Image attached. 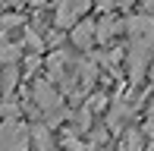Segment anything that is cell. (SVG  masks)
Returning <instances> with one entry per match:
<instances>
[{
    "label": "cell",
    "instance_id": "6",
    "mask_svg": "<svg viewBox=\"0 0 154 151\" xmlns=\"http://www.w3.org/2000/svg\"><path fill=\"white\" fill-rule=\"evenodd\" d=\"M32 145H35V151H54L51 126H32Z\"/></svg>",
    "mask_w": 154,
    "mask_h": 151
},
{
    "label": "cell",
    "instance_id": "10",
    "mask_svg": "<svg viewBox=\"0 0 154 151\" xmlns=\"http://www.w3.org/2000/svg\"><path fill=\"white\" fill-rule=\"evenodd\" d=\"M116 6H129V3H135V0H113Z\"/></svg>",
    "mask_w": 154,
    "mask_h": 151
},
{
    "label": "cell",
    "instance_id": "3",
    "mask_svg": "<svg viewBox=\"0 0 154 151\" xmlns=\"http://www.w3.org/2000/svg\"><path fill=\"white\" fill-rule=\"evenodd\" d=\"M88 6H91V0H57L54 22H57L60 29H69V25H75L88 13Z\"/></svg>",
    "mask_w": 154,
    "mask_h": 151
},
{
    "label": "cell",
    "instance_id": "12",
    "mask_svg": "<svg viewBox=\"0 0 154 151\" xmlns=\"http://www.w3.org/2000/svg\"><path fill=\"white\" fill-rule=\"evenodd\" d=\"M3 3H16V0H0V6H3Z\"/></svg>",
    "mask_w": 154,
    "mask_h": 151
},
{
    "label": "cell",
    "instance_id": "5",
    "mask_svg": "<svg viewBox=\"0 0 154 151\" xmlns=\"http://www.w3.org/2000/svg\"><path fill=\"white\" fill-rule=\"evenodd\" d=\"M94 38H97V29L91 22H79L75 32H72V44L79 47V51H88V47L94 44Z\"/></svg>",
    "mask_w": 154,
    "mask_h": 151
},
{
    "label": "cell",
    "instance_id": "2",
    "mask_svg": "<svg viewBox=\"0 0 154 151\" xmlns=\"http://www.w3.org/2000/svg\"><path fill=\"white\" fill-rule=\"evenodd\" d=\"M32 142V129L25 123L0 120V151H25Z\"/></svg>",
    "mask_w": 154,
    "mask_h": 151
},
{
    "label": "cell",
    "instance_id": "4",
    "mask_svg": "<svg viewBox=\"0 0 154 151\" xmlns=\"http://www.w3.org/2000/svg\"><path fill=\"white\" fill-rule=\"evenodd\" d=\"M32 94H35V101H38V107H41L44 113L60 110V94H57V88H54L47 79H38V82H35Z\"/></svg>",
    "mask_w": 154,
    "mask_h": 151
},
{
    "label": "cell",
    "instance_id": "7",
    "mask_svg": "<svg viewBox=\"0 0 154 151\" xmlns=\"http://www.w3.org/2000/svg\"><path fill=\"white\" fill-rule=\"evenodd\" d=\"M120 151H145V139L138 129H126V135L120 139Z\"/></svg>",
    "mask_w": 154,
    "mask_h": 151
},
{
    "label": "cell",
    "instance_id": "8",
    "mask_svg": "<svg viewBox=\"0 0 154 151\" xmlns=\"http://www.w3.org/2000/svg\"><path fill=\"white\" fill-rule=\"evenodd\" d=\"M19 60V47L13 44L10 38H0V66H10Z\"/></svg>",
    "mask_w": 154,
    "mask_h": 151
},
{
    "label": "cell",
    "instance_id": "9",
    "mask_svg": "<svg viewBox=\"0 0 154 151\" xmlns=\"http://www.w3.org/2000/svg\"><path fill=\"white\" fill-rule=\"evenodd\" d=\"M148 76H151V85H154V57H151V66H148Z\"/></svg>",
    "mask_w": 154,
    "mask_h": 151
},
{
    "label": "cell",
    "instance_id": "11",
    "mask_svg": "<svg viewBox=\"0 0 154 151\" xmlns=\"http://www.w3.org/2000/svg\"><path fill=\"white\" fill-rule=\"evenodd\" d=\"M145 151H154V142H151V145H145Z\"/></svg>",
    "mask_w": 154,
    "mask_h": 151
},
{
    "label": "cell",
    "instance_id": "1",
    "mask_svg": "<svg viewBox=\"0 0 154 151\" xmlns=\"http://www.w3.org/2000/svg\"><path fill=\"white\" fill-rule=\"evenodd\" d=\"M126 41L129 51H142V54H154V16H132L126 19Z\"/></svg>",
    "mask_w": 154,
    "mask_h": 151
}]
</instances>
